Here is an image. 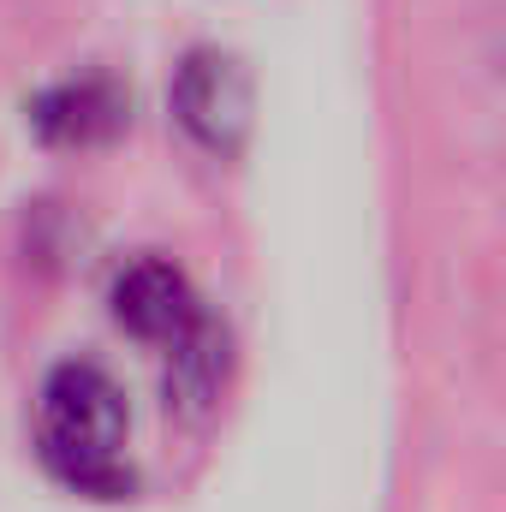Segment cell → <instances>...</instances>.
Returning <instances> with one entry per match:
<instances>
[{"label":"cell","mask_w":506,"mask_h":512,"mask_svg":"<svg viewBox=\"0 0 506 512\" xmlns=\"http://www.w3.org/2000/svg\"><path fill=\"white\" fill-rule=\"evenodd\" d=\"M108 310H114V322L126 328L131 340H143V346H173L197 316H203V298H197V286L185 280V268L173 262V256H131L126 268L114 274V286H108Z\"/></svg>","instance_id":"277c9868"},{"label":"cell","mask_w":506,"mask_h":512,"mask_svg":"<svg viewBox=\"0 0 506 512\" xmlns=\"http://www.w3.org/2000/svg\"><path fill=\"white\" fill-rule=\"evenodd\" d=\"M24 126L42 149H108L131 131V90L108 72H78L24 102Z\"/></svg>","instance_id":"3957f363"},{"label":"cell","mask_w":506,"mask_h":512,"mask_svg":"<svg viewBox=\"0 0 506 512\" xmlns=\"http://www.w3.org/2000/svg\"><path fill=\"white\" fill-rule=\"evenodd\" d=\"M36 453L54 483L84 501H126L137 489L126 465V393L102 364L66 358L36 393Z\"/></svg>","instance_id":"6da1fadb"},{"label":"cell","mask_w":506,"mask_h":512,"mask_svg":"<svg viewBox=\"0 0 506 512\" xmlns=\"http://www.w3.org/2000/svg\"><path fill=\"white\" fill-rule=\"evenodd\" d=\"M167 108L179 131L215 155V161H233L251 137V120H256V84L245 72V60L233 48H185L179 66H173V84H167Z\"/></svg>","instance_id":"7a4b0ae2"},{"label":"cell","mask_w":506,"mask_h":512,"mask_svg":"<svg viewBox=\"0 0 506 512\" xmlns=\"http://www.w3.org/2000/svg\"><path fill=\"white\" fill-rule=\"evenodd\" d=\"M167 352V411L185 417V423H203L215 405H221V387H227V370H233V334L221 316H197Z\"/></svg>","instance_id":"5b68a950"}]
</instances>
